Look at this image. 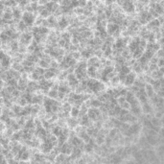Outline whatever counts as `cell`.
<instances>
[{"label":"cell","mask_w":164,"mask_h":164,"mask_svg":"<svg viewBox=\"0 0 164 164\" xmlns=\"http://www.w3.org/2000/svg\"><path fill=\"white\" fill-rule=\"evenodd\" d=\"M37 17L35 15L34 13H28V12H24L23 15H22V21L28 26V27H32V26L36 22Z\"/></svg>","instance_id":"1"},{"label":"cell","mask_w":164,"mask_h":164,"mask_svg":"<svg viewBox=\"0 0 164 164\" xmlns=\"http://www.w3.org/2000/svg\"><path fill=\"white\" fill-rule=\"evenodd\" d=\"M117 4L121 5V8L124 12H126L127 14H133L135 12V3L131 1H120L117 2Z\"/></svg>","instance_id":"2"},{"label":"cell","mask_w":164,"mask_h":164,"mask_svg":"<svg viewBox=\"0 0 164 164\" xmlns=\"http://www.w3.org/2000/svg\"><path fill=\"white\" fill-rule=\"evenodd\" d=\"M102 112L100 109H95V107H90L88 110V116L91 121H99L102 119Z\"/></svg>","instance_id":"3"},{"label":"cell","mask_w":164,"mask_h":164,"mask_svg":"<svg viewBox=\"0 0 164 164\" xmlns=\"http://www.w3.org/2000/svg\"><path fill=\"white\" fill-rule=\"evenodd\" d=\"M137 76H136V73H135L133 71H132L129 74H128L127 75V77H126V81H125V85L126 86H132L135 85V81H136V78Z\"/></svg>","instance_id":"4"},{"label":"cell","mask_w":164,"mask_h":164,"mask_svg":"<svg viewBox=\"0 0 164 164\" xmlns=\"http://www.w3.org/2000/svg\"><path fill=\"white\" fill-rule=\"evenodd\" d=\"M30 158V154L26 149V147H22V149H21L20 153L18 154V155L16 157V159H18V160H21V161H26L28 160Z\"/></svg>","instance_id":"5"},{"label":"cell","mask_w":164,"mask_h":164,"mask_svg":"<svg viewBox=\"0 0 164 164\" xmlns=\"http://www.w3.org/2000/svg\"><path fill=\"white\" fill-rule=\"evenodd\" d=\"M69 24H70V21H69V19L67 18V17H65V16H60V19L58 21L59 29H60V30L66 29L69 26Z\"/></svg>","instance_id":"6"},{"label":"cell","mask_w":164,"mask_h":164,"mask_svg":"<svg viewBox=\"0 0 164 164\" xmlns=\"http://www.w3.org/2000/svg\"><path fill=\"white\" fill-rule=\"evenodd\" d=\"M141 109H142V112L145 114V115H151L153 113L154 111V107L152 104L148 103H145V104H142L141 105Z\"/></svg>","instance_id":"7"},{"label":"cell","mask_w":164,"mask_h":164,"mask_svg":"<svg viewBox=\"0 0 164 164\" xmlns=\"http://www.w3.org/2000/svg\"><path fill=\"white\" fill-rule=\"evenodd\" d=\"M45 8L50 12V14H55L56 12L58 11V9L60 8V4L57 2H47V4L45 5Z\"/></svg>","instance_id":"8"},{"label":"cell","mask_w":164,"mask_h":164,"mask_svg":"<svg viewBox=\"0 0 164 164\" xmlns=\"http://www.w3.org/2000/svg\"><path fill=\"white\" fill-rule=\"evenodd\" d=\"M145 92H146V95L148 96L149 99H151L152 97H154L155 94V90L154 88V86L151 85V84H148V83H146L145 85Z\"/></svg>","instance_id":"9"},{"label":"cell","mask_w":164,"mask_h":164,"mask_svg":"<svg viewBox=\"0 0 164 164\" xmlns=\"http://www.w3.org/2000/svg\"><path fill=\"white\" fill-rule=\"evenodd\" d=\"M129 112L135 115V117H139V116L143 113L142 112V109H141V106H136V107H132L131 110H129Z\"/></svg>","instance_id":"10"},{"label":"cell","mask_w":164,"mask_h":164,"mask_svg":"<svg viewBox=\"0 0 164 164\" xmlns=\"http://www.w3.org/2000/svg\"><path fill=\"white\" fill-rule=\"evenodd\" d=\"M110 161L111 164H120L121 162H122V157H120V155H118L117 154H111L110 157H109Z\"/></svg>","instance_id":"11"},{"label":"cell","mask_w":164,"mask_h":164,"mask_svg":"<svg viewBox=\"0 0 164 164\" xmlns=\"http://www.w3.org/2000/svg\"><path fill=\"white\" fill-rule=\"evenodd\" d=\"M98 69L95 66H88V76L90 77V79H95L97 77Z\"/></svg>","instance_id":"12"},{"label":"cell","mask_w":164,"mask_h":164,"mask_svg":"<svg viewBox=\"0 0 164 164\" xmlns=\"http://www.w3.org/2000/svg\"><path fill=\"white\" fill-rule=\"evenodd\" d=\"M79 124H80V120H77V118L71 117L67 119V125L69 126V128L71 129H76Z\"/></svg>","instance_id":"13"},{"label":"cell","mask_w":164,"mask_h":164,"mask_svg":"<svg viewBox=\"0 0 164 164\" xmlns=\"http://www.w3.org/2000/svg\"><path fill=\"white\" fill-rule=\"evenodd\" d=\"M81 114V107H72V109H71V111H70V115H71V117L73 118H77V117H79Z\"/></svg>","instance_id":"14"},{"label":"cell","mask_w":164,"mask_h":164,"mask_svg":"<svg viewBox=\"0 0 164 164\" xmlns=\"http://www.w3.org/2000/svg\"><path fill=\"white\" fill-rule=\"evenodd\" d=\"M63 129L60 127V126H55L52 128V135H54L55 136H60L63 135Z\"/></svg>","instance_id":"15"},{"label":"cell","mask_w":164,"mask_h":164,"mask_svg":"<svg viewBox=\"0 0 164 164\" xmlns=\"http://www.w3.org/2000/svg\"><path fill=\"white\" fill-rule=\"evenodd\" d=\"M47 21H48L49 27H55V26H58V21H57V17L55 15H51L48 18H47Z\"/></svg>","instance_id":"16"},{"label":"cell","mask_w":164,"mask_h":164,"mask_svg":"<svg viewBox=\"0 0 164 164\" xmlns=\"http://www.w3.org/2000/svg\"><path fill=\"white\" fill-rule=\"evenodd\" d=\"M48 97L50 99H53V100H57V99L59 98V91L58 90H56V89H53V88H51L50 89V91L48 92Z\"/></svg>","instance_id":"17"},{"label":"cell","mask_w":164,"mask_h":164,"mask_svg":"<svg viewBox=\"0 0 164 164\" xmlns=\"http://www.w3.org/2000/svg\"><path fill=\"white\" fill-rule=\"evenodd\" d=\"M81 154H82V149L80 148H73V152H72V154H71V157L72 158H78V157H81Z\"/></svg>","instance_id":"18"},{"label":"cell","mask_w":164,"mask_h":164,"mask_svg":"<svg viewBox=\"0 0 164 164\" xmlns=\"http://www.w3.org/2000/svg\"><path fill=\"white\" fill-rule=\"evenodd\" d=\"M38 66L41 67V68H43V69H45V70H47V69L50 68V63H47L46 60L40 59V62H38Z\"/></svg>","instance_id":"19"},{"label":"cell","mask_w":164,"mask_h":164,"mask_svg":"<svg viewBox=\"0 0 164 164\" xmlns=\"http://www.w3.org/2000/svg\"><path fill=\"white\" fill-rule=\"evenodd\" d=\"M103 106V103L100 102L98 99H92L91 100V107H95V109H100Z\"/></svg>","instance_id":"20"},{"label":"cell","mask_w":164,"mask_h":164,"mask_svg":"<svg viewBox=\"0 0 164 164\" xmlns=\"http://www.w3.org/2000/svg\"><path fill=\"white\" fill-rule=\"evenodd\" d=\"M132 68L133 72L136 73V74H140V73H141L142 71H143V70H142V67H141V65H140V63H138V62H136V63H135V65H133Z\"/></svg>","instance_id":"21"},{"label":"cell","mask_w":164,"mask_h":164,"mask_svg":"<svg viewBox=\"0 0 164 164\" xmlns=\"http://www.w3.org/2000/svg\"><path fill=\"white\" fill-rule=\"evenodd\" d=\"M29 27L27 25H26L22 20L20 21L19 23H17V29L19 30V31H21V32H23V33H25V32H27L26 30H27Z\"/></svg>","instance_id":"22"},{"label":"cell","mask_w":164,"mask_h":164,"mask_svg":"<svg viewBox=\"0 0 164 164\" xmlns=\"http://www.w3.org/2000/svg\"><path fill=\"white\" fill-rule=\"evenodd\" d=\"M120 107H121V109H123V110H131V104H129V102H125V103H123L122 105H120Z\"/></svg>","instance_id":"23"},{"label":"cell","mask_w":164,"mask_h":164,"mask_svg":"<svg viewBox=\"0 0 164 164\" xmlns=\"http://www.w3.org/2000/svg\"><path fill=\"white\" fill-rule=\"evenodd\" d=\"M71 56H72V57L74 58L76 60H79L80 58H82V54H81V52H79V51L72 52V53H71Z\"/></svg>","instance_id":"24"},{"label":"cell","mask_w":164,"mask_h":164,"mask_svg":"<svg viewBox=\"0 0 164 164\" xmlns=\"http://www.w3.org/2000/svg\"><path fill=\"white\" fill-rule=\"evenodd\" d=\"M84 150H85V152H86V153H90V152H92V150H93V146H92V145H90L89 143H86V144L85 145Z\"/></svg>","instance_id":"25"},{"label":"cell","mask_w":164,"mask_h":164,"mask_svg":"<svg viewBox=\"0 0 164 164\" xmlns=\"http://www.w3.org/2000/svg\"><path fill=\"white\" fill-rule=\"evenodd\" d=\"M127 100H126V97H123V96H120L117 98V103H118V105H122L123 103H125Z\"/></svg>","instance_id":"26"},{"label":"cell","mask_w":164,"mask_h":164,"mask_svg":"<svg viewBox=\"0 0 164 164\" xmlns=\"http://www.w3.org/2000/svg\"><path fill=\"white\" fill-rule=\"evenodd\" d=\"M160 121H161V127H162V128H164V116H163V117L160 119Z\"/></svg>","instance_id":"27"}]
</instances>
